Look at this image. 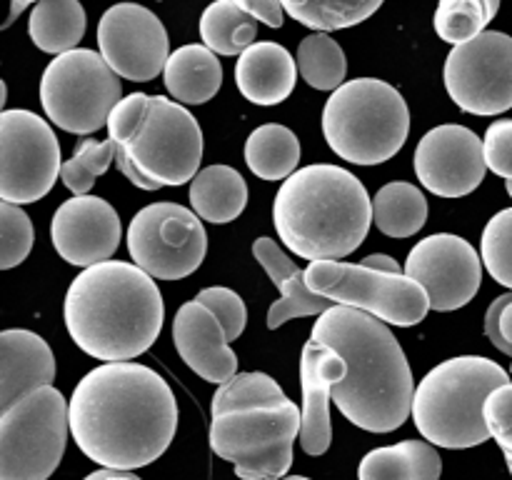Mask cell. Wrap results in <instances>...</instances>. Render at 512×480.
Here are the masks:
<instances>
[{
    "instance_id": "1",
    "label": "cell",
    "mask_w": 512,
    "mask_h": 480,
    "mask_svg": "<svg viewBox=\"0 0 512 480\" xmlns=\"http://www.w3.org/2000/svg\"><path fill=\"white\" fill-rule=\"evenodd\" d=\"M70 435L100 468L155 463L178 430V403L160 373L140 363H103L75 385Z\"/></svg>"
},
{
    "instance_id": "2",
    "label": "cell",
    "mask_w": 512,
    "mask_h": 480,
    "mask_svg": "<svg viewBox=\"0 0 512 480\" xmlns=\"http://www.w3.org/2000/svg\"><path fill=\"white\" fill-rule=\"evenodd\" d=\"M310 338L348 363L333 400L350 423L368 433H393L413 415L415 380L388 323L358 308L333 305L318 315Z\"/></svg>"
},
{
    "instance_id": "3",
    "label": "cell",
    "mask_w": 512,
    "mask_h": 480,
    "mask_svg": "<svg viewBox=\"0 0 512 480\" xmlns=\"http://www.w3.org/2000/svg\"><path fill=\"white\" fill-rule=\"evenodd\" d=\"M65 328L85 355L125 363L158 340L165 303L155 278L123 260L85 268L65 293Z\"/></svg>"
},
{
    "instance_id": "4",
    "label": "cell",
    "mask_w": 512,
    "mask_h": 480,
    "mask_svg": "<svg viewBox=\"0 0 512 480\" xmlns=\"http://www.w3.org/2000/svg\"><path fill=\"white\" fill-rule=\"evenodd\" d=\"M303 410L268 373H238L210 403V448L240 480L285 478Z\"/></svg>"
},
{
    "instance_id": "5",
    "label": "cell",
    "mask_w": 512,
    "mask_h": 480,
    "mask_svg": "<svg viewBox=\"0 0 512 480\" xmlns=\"http://www.w3.org/2000/svg\"><path fill=\"white\" fill-rule=\"evenodd\" d=\"M273 223L290 253L310 263L343 260L363 245L373 225V198L350 170L308 165L283 180Z\"/></svg>"
},
{
    "instance_id": "6",
    "label": "cell",
    "mask_w": 512,
    "mask_h": 480,
    "mask_svg": "<svg viewBox=\"0 0 512 480\" xmlns=\"http://www.w3.org/2000/svg\"><path fill=\"white\" fill-rule=\"evenodd\" d=\"M510 375L500 363L480 355H460L435 365L413 398V420L428 443L450 450L475 448L490 440L485 400Z\"/></svg>"
},
{
    "instance_id": "7",
    "label": "cell",
    "mask_w": 512,
    "mask_h": 480,
    "mask_svg": "<svg viewBox=\"0 0 512 480\" xmlns=\"http://www.w3.org/2000/svg\"><path fill=\"white\" fill-rule=\"evenodd\" d=\"M408 133V103L385 80H348L325 103L323 135L333 153L348 163H385L400 153Z\"/></svg>"
},
{
    "instance_id": "8",
    "label": "cell",
    "mask_w": 512,
    "mask_h": 480,
    "mask_svg": "<svg viewBox=\"0 0 512 480\" xmlns=\"http://www.w3.org/2000/svg\"><path fill=\"white\" fill-rule=\"evenodd\" d=\"M70 405L53 385L0 410V480H48L65 453Z\"/></svg>"
},
{
    "instance_id": "9",
    "label": "cell",
    "mask_w": 512,
    "mask_h": 480,
    "mask_svg": "<svg viewBox=\"0 0 512 480\" xmlns=\"http://www.w3.org/2000/svg\"><path fill=\"white\" fill-rule=\"evenodd\" d=\"M123 100L120 75L95 50L75 48L55 55L40 78V103L50 123L73 135H90L108 125Z\"/></svg>"
},
{
    "instance_id": "10",
    "label": "cell",
    "mask_w": 512,
    "mask_h": 480,
    "mask_svg": "<svg viewBox=\"0 0 512 480\" xmlns=\"http://www.w3.org/2000/svg\"><path fill=\"white\" fill-rule=\"evenodd\" d=\"M305 283L335 305L358 308L400 328L423 323L430 310V298L418 280L405 273L365 268L363 263L318 260L305 268Z\"/></svg>"
},
{
    "instance_id": "11",
    "label": "cell",
    "mask_w": 512,
    "mask_h": 480,
    "mask_svg": "<svg viewBox=\"0 0 512 480\" xmlns=\"http://www.w3.org/2000/svg\"><path fill=\"white\" fill-rule=\"evenodd\" d=\"M118 148L160 188L193 183L203 160V130L183 103L153 95L145 118Z\"/></svg>"
},
{
    "instance_id": "12",
    "label": "cell",
    "mask_w": 512,
    "mask_h": 480,
    "mask_svg": "<svg viewBox=\"0 0 512 480\" xmlns=\"http://www.w3.org/2000/svg\"><path fill=\"white\" fill-rule=\"evenodd\" d=\"M128 250L138 268L155 280L193 275L208 253V233L195 210L178 203H153L133 215Z\"/></svg>"
},
{
    "instance_id": "13",
    "label": "cell",
    "mask_w": 512,
    "mask_h": 480,
    "mask_svg": "<svg viewBox=\"0 0 512 480\" xmlns=\"http://www.w3.org/2000/svg\"><path fill=\"white\" fill-rule=\"evenodd\" d=\"M60 143L48 123L30 110L0 113V198L25 205L45 198L58 180Z\"/></svg>"
},
{
    "instance_id": "14",
    "label": "cell",
    "mask_w": 512,
    "mask_h": 480,
    "mask_svg": "<svg viewBox=\"0 0 512 480\" xmlns=\"http://www.w3.org/2000/svg\"><path fill=\"white\" fill-rule=\"evenodd\" d=\"M445 88L470 115H500L512 108V38L485 30L455 45L445 60Z\"/></svg>"
},
{
    "instance_id": "15",
    "label": "cell",
    "mask_w": 512,
    "mask_h": 480,
    "mask_svg": "<svg viewBox=\"0 0 512 480\" xmlns=\"http://www.w3.org/2000/svg\"><path fill=\"white\" fill-rule=\"evenodd\" d=\"M98 45L105 63L133 83H148L165 73L170 58L168 30L153 10L138 3L105 10L98 23Z\"/></svg>"
},
{
    "instance_id": "16",
    "label": "cell",
    "mask_w": 512,
    "mask_h": 480,
    "mask_svg": "<svg viewBox=\"0 0 512 480\" xmlns=\"http://www.w3.org/2000/svg\"><path fill=\"white\" fill-rule=\"evenodd\" d=\"M405 275L423 285L430 310L450 313L478 295L483 283V255L460 235L435 233L410 250Z\"/></svg>"
},
{
    "instance_id": "17",
    "label": "cell",
    "mask_w": 512,
    "mask_h": 480,
    "mask_svg": "<svg viewBox=\"0 0 512 480\" xmlns=\"http://www.w3.org/2000/svg\"><path fill=\"white\" fill-rule=\"evenodd\" d=\"M413 165L423 188L438 198H465L488 173L483 140L458 123L428 130L415 148Z\"/></svg>"
},
{
    "instance_id": "18",
    "label": "cell",
    "mask_w": 512,
    "mask_h": 480,
    "mask_svg": "<svg viewBox=\"0 0 512 480\" xmlns=\"http://www.w3.org/2000/svg\"><path fill=\"white\" fill-rule=\"evenodd\" d=\"M120 238V215L98 195H73L55 210L50 223V240L60 258L83 270L113 258Z\"/></svg>"
},
{
    "instance_id": "19",
    "label": "cell",
    "mask_w": 512,
    "mask_h": 480,
    "mask_svg": "<svg viewBox=\"0 0 512 480\" xmlns=\"http://www.w3.org/2000/svg\"><path fill=\"white\" fill-rule=\"evenodd\" d=\"M173 343L183 363L208 383L225 385L238 375V355L228 345L223 323L198 300L183 303L175 313Z\"/></svg>"
},
{
    "instance_id": "20",
    "label": "cell",
    "mask_w": 512,
    "mask_h": 480,
    "mask_svg": "<svg viewBox=\"0 0 512 480\" xmlns=\"http://www.w3.org/2000/svg\"><path fill=\"white\" fill-rule=\"evenodd\" d=\"M348 375V363L328 345L310 338L300 355V388H303V425L300 448L308 455H325L333 440L330 400L340 380Z\"/></svg>"
},
{
    "instance_id": "21",
    "label": "cell",
    "mask_w": 512,
    "mask_h": 480,
    "mask_svg": "<svg viewBox=\"0 0 512 480\" xmlns=\"http://www.w3.org/2000/svg\"><path fill=\"white\" fill-rule=\"evenodd\" d=\"M55 378V355L33 330L13 328L0 333V410L30 390L48 388Z\"/></svg>"
},
{
    "instance_id": "22",
    "label": "cell",
    "mask_w": 512,
    "mask_h": 480,
    "mask_svg": "<svg viewBox=\"0 0 512 480\" xmlns=\"http://www.w3.org/2000/svg\"><path fill=\"white\" fill-rule=\"evenodd\" d=\"M253 255L265 273L270 275L275 288L280 290V300H275L268 310V328L278 330L293 318H310V315H323L325 310L333 308V300L313 293L305 283V270L290 260L280 250L273 238H258L253 243Z\"/></svg>"
},
{
    "instance_id": "23",
    "label": "cell",
    "mask_w": 512,
    "mask_h": 480,
    "mask_svg": "<svg viewBox=\"0 0 512 480\" xmlns=\"http://www.w3.org/2000/svg\"><path fill=\"white\" fill-rule=\"evenodd\" d=\"M298 60L280 43L260 40L240 53L235 63V85L255 105H278L293 93Z\"/></svg>"
},
{
    "instance_id": "24",
    "label": "cell",
    "mask_w": 512,
    "mask_h": 480,
    "mask_svg": "<svg viewBox=\"0 0 512 480\" xmlns=\"http://www.w3.org/2000/svg\"><path fill=\"white\" fill-rule=\"evenodd\" d=\"M163 78L173 100L183 105H203L218 95L223 85V65L208 45L190 43L170 53Z\"/></svg>"
},
{
    "instance_id": "25",
    "label": "cell",
    "mask_w": 512,
    "mask_h": 480,
    "mask_svg": "<svg viewBox=\"0 0 512 480\" xmlns=\"http://www.w3.org/2000/svg\"><path fill=\"white\" fill-rule=\"evenodd\" d=\"M443 460L425 440H403V443L375 448L360 460V480H440Z\"/></svg>"
},
{
    "instance_id": "26",
    "label": "cell",
    "mask_w": 512,
    "mask_h": 480,
    "mask_svg": "<svg viewBox=\"0 0 512 480\" xmlns=\"http://www.w3.org/2000/svg\"><path fill=\"white\" fill-rule=\"evenodd\" d=\"M190 205L208 223H230L248 205V183L230 165H208L190 183Z\"/></svg>"
},
{
    "instance_id": "27",
    "label": "cell",
    "mask_w": 512,
    "mask_h": 480,
    "mask_svg": "<svg viewBox=\"0 0 512 480\" xmlns=\"http://www.w3.org/2000/svg\"><path fill=\"white\" fill-rule=\"evenodd\" d=\"M88 18L78 0H43L33 8L28 33L35 48L50 55H63L78 48L83 40Z\"/></svg>"
},
{
    "instance_id": "28",
    "label": "cell",
    "mask_w": 512,
    "mask_h": 480,
    "mask_svg": "<svg viewBox=\"0 0 512 480\" xmlns=\"http://www.w3.org/2000/svg\"><path fill=\"white\" fill-rule=\"evenodd\" d=\"M298 135L280 123H265L245 143V163L263 180H288L300 163Z\"/></svg>"
},
{
    "instance_id": "29",
    "label": "cell",
    "mask_w": 512,
    "mask_h": 480,
    "mask_svg": "<svg viewBox=\"0 0 512 480\" xmlns=\"http://www.w3.org/2000/svg\"><path fill=\"white\" fill-rule=\"evenodd\" d=\"M373 223L388 238H410L428 223V200L413 183L383 185L373 195Z\"/></svg>"
},
{
    "instance_id": "30",
    "label": "cell",
    "mask_w": 512,
    "mask_h": 480,
    "mask_svg": "<svg viewBox=\"0 0 512 480\" xmlns=\"http://www.w3.org/2000/svg\"><path fill=\"white\" fill-rule=\"evenodd\" d=\"M258 18L233 0H215L200 15V38L218 55H240L255 43Z\"/></svg>"
},
{
    "instance_id": "31",
    "label": "cell",
    "mask_w": 512,
    "mask_h": 480,
    "mask_svg": "<svg viewBox=\"0 0 512 480\" xmlns=\"http://www.w3.org/2000/svg\"><path fill=\"white\" fill-rule=\"evenodd\" d=\"M285 13L315 33L353 28L380 10L385 0H280Z\"/></svg>"
},
{
    "instance_id": "32",
    "label": "cell",
    "mask_w": 512,
    "mask_h": 480,
    "mask_svg": "<svg viewBox=\"0 0 512 480\" xmlns=\"http://www.w3.org/2000/svg\"><path fill=\"white\" fill-rule=\"evenodd\" d=\"M298 70L305 83L315 90H338L348 75L343 48L328 33H313L300 40Z\"/></svg>"
},
{
    "instance_id": "33",
    "label": "cell",
    "mask_w": 512,
    "mask_h": 480,
    "mask_svg": "<svg viewBox=\"0 0 512 480\" xmlns=\"http://www.w3.org/2000/svg\"><path fill=\"white\" fill-rule=\"evenodd\" d=\"M498 10L500 0H438L433 20L435 33L455 48L485 33Z\"/></svg>"
},
{
    "instance_id": "34",
    "label": "cell",
    "mask_w": 512,
    "mask_h": 480,
    "mask_svg": "<svg viewBox=\"0 0 512 480\" xmlns=\"http://www.w3.org/2000/svg\"><path fill=\"white\" fill-rule=\"evenodd\" d=\"M115 150L118 145L113 140L83 138L75 145L73 158L65 160L60 168V180L73 195H88L93 190L95 180L108 173L110 163H115Z\"/></svg>"
},
{
    "instance_id": "35",
    "label": "cell",
    "mask_w": 512,
    "mask_h": 480,
    "mask_svg": "<svg viewBox=\"0 0 512 480\" xmlns=\"http://www.w3.org/2000/svg\"><path fill=\"white\" fill-rule=\"evenodd\" d=\"M480 255L495 283L512 290V208L500 210L488 220L480 240Z\"/></svg>"
},
{
    "instance_id": "36",
    "label": "cell",
    "mask_w": 512,
    "mask_h": 480,
    "mask_svg": "<svg viewBox=\"0 0 512 480\" xmlns=\"http://www.w3.org/2000/svg\"><path fill=\"white\" fill-rule=\"evenodd\" d=\"M33 223L15 203H0V268L10 270L23 263L33 248Z\"/></svg>"
},
{
    "instance_id": "37",
    "label": "cell",
    "mask_w": 512,
    "mask_h": 480,
    "mask_svg": "<svg viewBox=\"0 0 512 480\" xmlns=\"http://www.w3.org/2000/svg\"><path fill=\"white\" fill-rule=\"evenodd\" d=\"M195 300L218 315L225 333H228V340H238L240 335H243L245 325H248V308H245L243 298H240L235 290L215 285V288L200 290V293L195 295Z\"/></svg>"
},
{
    "instance_id": "38",
    "label": "cell",
    "mask_w": 512,
    "mask_h": 480,
    "mask_svg": "<svg viewBox=\"0 0 512 480\" xmlns=\"http://www.w3.org/2000/svg\"><path fill=\"white\" fill-rule=\"evenodd\" d=\"M483 415L490 438L503 448V453L512 455V383L500 385L488 395Z\"/></svg>"
},
{
    "instance_id": "39",
    "label": "cell",
    "mask_w": 512,
    "mask_h": 480,
    "mask_svg": "<svg viewBox=\"0 0 512 480\" xmlns=\"http://www.w3.org/2000/svg\"><path fill=\"white\" fill-rule=\"evenodd\" d=\"M150 98H153V95L130 93L115 105L113 113H110L108 118V138L113 140L115 145H123L125 140L135 133L140 120H143L145 113H148Z\"/></svg>"
},
{
    "instance_id": "40",
    "label": "cell",
    "mask_w": 512,
    "mask_h": 480,
    "mask_svg": "<svg viewBox=\"0 0 512 480\" xmlns=\"http://www.w3.org/2000/svg\"><path fill=\"white\" fill-rule=\"evenodd\" d=\"M488 168L500 178L512 180V120H495L483 138Z\"/></svg>"
},
{
    "instance_id": "41",
    "label": "cell",
    "mask_w": 512,
    "mask_h": 480,
    "mask_svg": "<svg viewBox=\"0 0 512 480\" xmlns=\"http://www.w3.org/2000/svg\"><path fill=\"white\" fill-rule=\"evenodd\" d=\"M485 335L500 353L512 358V290L490 303L485 313Z\"/></svg>"
},
{
    "instance_id": "42",
    "label": "cell",
    "mask_w": 512,
    "mask_h": 480,
    "mask_svg": "<svg viewBox=\"0 0 512 480\" xmlns=\"http://www.w3.org/2000/svg\"><path fill=\"white\" fill-rule=\"evenodd\" d=\"M240 8L248 10L253 18H258L260 23H265L268 28H280L285 20V8L280 0H233Z\"/></svg>"
},
{
    "instance_id": "43",
    "label": "cell",
    "mask_w": 512,
    "mask_h": 480,
    "mask_svg": "<svg viewBox=\"0 0 512 480\" xmlns=\"http://www.w3.org/2000/svg\"><path fill=\"white\" fill-rule=\"evenodd\" d=\"M360 263H363L365 268L383 270V273H403L398 260H395L393 255H385V253H373V255H368V258L360 260Z\"/></svg>"
},
{
    "instance_id": "44",
    "label": "cell",
    "mask_w": 512,
    "mask_h": 480,
    "mask_svg": "<svg viewBox=\"0 0 512 480\" xmlns=\"http://www.w3.org/2000/svg\"><path fill=\"white\" fill-rule=\"evenodd\" d=\"M85 480H140L133 470H113V468H100L90 473Z\"/></svg>"
},
{
    "instance_id": "45",
    "label": "cell",
    "mask_w": 512,
    "mask_h": 480,
    "mask_svg": "<svg viewBox=\"0 0 512 480\" xmlns=\"http://www.w3.org/2000/svg\"><path fill=\"white\" fill-rule=\"evenodd\" d=\"M30 3H35V5H38V3H43V0H10V13H8V18H5L3 28H8V25L13 23V20L18 18V15L23 13V10L28 8Z\"/></svg>"
},
{
    "instance_id": "46",
    "label": "cell",
    "mask_w": 512,
    "mask_h": 480,
    "mask_svg": "<svg viewBox=\"0 0 512 480\" xmlns=\"http://www.w3.org/2000/svg\"><path fill=\"white\" fill-rule=\"evenodd\" d=\"M270 480H310L305 475H285V478H270Z\"/></svg>"
},
{
    "instance_id": "47",
    "label": "cell",
    "mask_w": 512,
    "mask_h": 480,
    "mask_svg": "<svg viewBox=\"0 0 512 480\" xmlns=\"http://www.w3.org/2000/svg\"><path fill=\"white\" fill-rule=\"evenodd\" d=\"M505 463H508V470H510V475H512V455L510 453H505Z\"/></svg>"
},
{
    "instance_id": "48",
    "label": "cell",
    "mask_w": 512,
    "mask_h": 480,
    "mask_svg": "<svg viewBox=\"0 0 512 480\" xmlns=\"http://www.w3.org/2000/svg\"><path fill=\"white\" fill-rule=\"evenodd\" d=\"M505 190H508V195L512 198V180H505Z\"/></svg>"
},
{
    "instance_id": "49",
    "label": "cell",
    "mask_w": 512,
    "mask_h": 480,
    "mask_svg": "<svg viewBox=\"0 0 512 480\" xmlns=\"http://www.w3.org/2000/svg\"><path fill=\"white\" fill-rule=\"evenodd\" d=\"M510 370H512V368H510Z\"/></svg>"
}]
</instances>
